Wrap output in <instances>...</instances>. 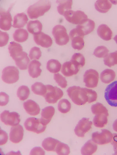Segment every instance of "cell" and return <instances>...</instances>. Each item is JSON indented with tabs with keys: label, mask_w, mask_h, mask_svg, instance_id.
<instances>
[{
	"label": "cell",
	"mask_w": 117,
	"mask_h": 155,
	"mask_svg": "<svg viewBox=\"0 0 117 155\" xmlns=\"http://www.w3.org/2000/svg\"><path fill=\"white\" fill-rule=\"evenodd\" d=\"M8 50L10 55L14 61L22 55L24 52L22 46L20 44L14 41L10 43L8 46Z\"/></svg>",
	"instance_id": "cell-22"
},
{
	"label": "cell",
	"mask_w": 117,
	"mask_h": 155,
	"mask_svg": "<svg viewBox=\"0 0 117 155\" xmlns=\"http://www.w3.org/2000/svg\"><path fill=\"white\" fill-rule=\"evenodd\" d=\"M69 36L72 41V47L74 49L81 50L84 48V35L79 29L77 28L72 29Z\"/></svg>",
	"instance_id": "cell-11"
},
{
	"label": "cell",
	"mask_w": 117,
	"mask_h": 155,
	"mask_svg": "<svg viewBox=\"0 0 117 155\" xmlns=\"http://www.w3.org/2000/svg\"><path fill=\"white\" fill-rule=\"evenodd\" d=\"M98 35L99 37L106 41L112 39V31L111 28L106 24H101L97 28Z\"/></svg>",
	"instance_id": "cell-21"
},
{
	"label": "cell",
	"mask_w": 117,
	"mask_h": 155,
	"mask_svg": "<svg viewBox=\"0 0 117 155\" xmlns=\"http://www.w3.org/2000/svg\"><path fill=\"white\" fill-rule=\"evenodd\" d=\"M70 61L79 68L84 67L85 64V58L80 53H75L74 54Z\"/></svg>",
	"instance_id": "cell-39"
},
{
	"label": "cell",
	"mask_w": 117,
	"mask_h": 155,
	"mask_svg": "<svg viewBox=\"0 0 117 155\" xmlns=\"http://www.w3.org/2000/svg\"><path fill=\"white\" fill-rule=\"evenodd\" d=\"M79 67L71 61L64 63L62 66L61 72L66 77H71L76 75L79 71Z\"/></svg>",
	"instance_id": "cell-17"
},
{
	"label": "cell",
	"mask_w": 117,
	"mask_h": 155,
	"mask_svg": "<svg viewBox=\"0 0 117 155\" xmlns=\"http://www.w3.org/2000/svg\"><path fill=\"white\" fill-rule=\"evenodd\" d=\"M56 43L60 46L65 45L70 41V36L67 34V29L61 25H56L52 30Z\"/></svg>",
	"instance_id": "cell-3"
},
{
	"label": "cell",
	"mask_w": 117,
	"mask_h": 155,
	"mask_svg": "<svg viewBox=\"0 0 117 155\" xmlns=\"http://www.w3.org/2000/svg\"><path fill=\"white\" fill-rule=\"evenodd\" d=\"M55 152L57 155H69L70 153V148L68 145L60 142L56 147Z\"/></svg>",
	"instance_id": "cell-41"
},
{
	"label": "cell",
	"mask_w": 117,
	"mask_h": 155,
	"mask_svg": "<svg viewBox=\"0 0 117 155\" xmlns=\"http://www.w3.org/2000/svg\"><path fill=\"white\" fill-rule=\"evenodd\" d=\"M0 28L2 30L8 31L12 26V18L9 11L2 9L0 11Z\"/></svg>",
	"instance_id": "cell-14"
},
{
	"label": "cell",
	"mask_w": 117,
	"mask_h": 155,
	"mask_svg": "<svg viewBox=\"0 0 117 155\" xmlns=\"http://www.w3.org/2000/svg\"><path fill=\"white\" fill-rule=\"evenodd\" d=\"M54 79L58 84L63 88H65L67 86V81L66 78L59 73L54 75Z\"/></svg>",
	"instance_id": "cell-43"
},
{
	"label": "cell",
	"mask_w": 117,
	"mask_h": 155,
	"mask_svg": "<svg viewBox=\"0 0 117 155\" xmlns=\"http://www.w3.org/2000/svg\"><path fill=\"white\" fill-rule=\"evenodd\" d=\"M1 121L6 125L14 126L20 123V116L17 112H10L9 111H3L1 114Z\"/></svg>",
	"instance_id": "cell-10"
},
{
	"label": "cell",
	"mask_w": 117,
	"mask_h": 155,
	"mask_svg": "<svg viewBox=\"0 0 117 155\" xmlns=\"http://www.w3.org/2000/svg\"><path fill=\"white\" fill-rule=\"evenodd\" d=\"M58 5L57 6V11L59 14L63 15L67 11L71 10L73 4V1L72 0L67 1H57Z\"/></svg>",
	"instance_id": "cell-32"
},
{
	"label": "cell",
	"mask_w": 117,
	"mask_h": 155,
	"mask_svg": "<svg viewBox=\"0 0 117 155\" xmlns=\"http://www.w3.org/2000/svg\"><path fill=\"white\" fill-rule=\"evenodd\" d=\"M95 27V22L91 19H88L83 24L77 25L76 28L79 29L85 36L92 32Z\"/></svg>",
	"instance_id": "cell-23"
},
{
	"label": "cell",
	"mask_w": 117,
	"mask_h": 155,
	"mask_svg": "<svg viewBox=\"0 0 117 155\" xmlns=\"http://www.w3.org/2000/svg\"><path fill=\"white\" fill-rule=\"evenodd\" d=\"M113 129L115 131L117 132V119H116L113 124Z\"/></svg>",
	"instance_id": "cell-51"
},
{
	"label": "cell",
	"mask_w": 117,
	"mask_h": 155,
	"mask_svg": "<svg viewBox=\"0 0 117 155\" xmlns=\"http://www.w3.org/2000/svg\"><path fill=\"white\" fill-rule=\"evenodd\" d=\"M51 4L49 1H39L29 6L27 9V14L31 19H37L43 16L45 13L49 11Z\"/></svg>",
	"instance_id": "cell-1"
},
{
	"label": "cell",
	"mask_w": 117,
	"mask_h": 155,
	"mask_svg": "<svg viewBox=\"0 0 117 155\" xmlns=\"http://www.w3.org/2000/svg\"><path fill=\"white\" fill-rule=\"evenodd\" d=\"M67 92L72 101L77 105H84L88 102L85 88L76 86L70 87L67 89Z\"/></svg>",
	"instance_id": "cell-2"
},
{
	"label": "cell",
	"mask_w": 117,
	"mask_h": 155,
	"mask_svg": "<svg viewBox=\"0 0 117 155\" xmlns=\"http://www.w3.org/2000/svg\"><path fill=\"white\" fill-rule=\"evenodd\" d=\"M16 65L20 70H26L29 64L30 60L27 53L24 52L23 54L15 60Z\"/></svg>",
	"instance_id": "cell-29"
},
{
	"label": "cell",
	"mask_w": 117,
	"mask_h": 155,
	"mask_svg": "<svg viewBox=\"0 0 117 155\" xmlns=\"http://www.w3.org/2000/svg\"><path fill=\"white\" fill-rule=\"evenodd\" d=\"M34 40L37 45L43 48H50L53 44V40L51 38L49 35L42 32L34 35Z\"/></svg>",
	"instance_id": "cell-16"
},
{
	"label": "cell",
	"mask_w": 117,
	"mask_h": 155,
	"mask_svg": "<svg viewBox=\"0 0 117 155\" xmlns=\"http://www.w3.org/2000/svg\"><path fill=\"white\" fill-rule=\"evenodd\" d=\"M112 7L110 1L99 0L95 3V8L96 11L101 13H106L109 11Z\"/></svg>",
	"instance_id": "cell-30"
},
{
	"label": "cell",
	"mask_w": 117,
	"mask_h": 155,
	"mask_svg": "<svg viewBox=\"0 0 117 155\" xmlns=\"http://www.w3.org/2000/svg\"><path fill=\"white\" fill-rule=\"evenodd\" d=\"M98 148L97 144L92 140H88L81 149V153L83 155H91L96 152Z\"/></svg>",
	"instance_id": "cell-24"
},
{
	"label": "cell",
	"mask_w": 117,
	"mask_h": 155,
	"mask_svg": "<svg viewBox=\"0 0 117 155\" xmlns=\"http://www.w3.org/2000/svg\"><path fill=\"white\" fill-rule=\"evenodd\" d=\"M91 111L94 115L99 114H104L109 115V112L107 108L101 103H97L93 105L91 108Z\"/></svg>",
	"instance_id": "cell-40"
},
{
	"label": "cell",
	"mask_w": 117,
	"mask_h": 155,
	"mask_svg": "<svg viewBox=\"0 0 117 155\" xmlns=\"http://www.w3.org/2000/svg\"><path fill=\"white\" fill-rule=\"evenodd\" d=\"M60 142L55 139L47 137L43 141L42 146L47 151L55 152L56 147Z\"/></svg>",
	"instance_id": "cell-31"
},
{
	"label": "cell",
	"mask_w": 117,
	"mask_h": 155,
	"mask_svg": "<svg viewBox=\"0 0 117 155\" xmlns=\"http://www.w3.org/2000/svg\"><path fill=\"white\" fill-rule=\"evenodd\" d=\"M41 66V64L38 61L34 60L30 62L28 67V72L31 78H37L41 75L42 72Z\"/></svg>",
	"instance_id": "cell-19"
},
{
	"label": "cell",
	"mask_w": 117,
	"mask_h": 155,
	"mask_svg": "<svg viewBox=\"0 0 117 155\" xmlns=\"http://www.w3.org/2000/svg\"><path fill=\"white\" fill-rule=\"evenodd\" d=\"M31 91L34 94L44 96L47 91L46 85L41 82H36L31 87Z\"/></svg>",
	"instance_id": "cell-34"
},
{
	"label": "cell",
	"mask_w": 117,
	"mask_h": 155,
	"mask_svg": "<svg viewBox=\"0 0 117 155\" xmlns=\"http://www.w3.org/2000/svg\"><path fill=\"white\" fill-rule=\"evenodd\" d=\"M42 27V23L38 20L29 21L27 25V29L28 32L34 35L41 33Z\"/></svg>",
	"instance_id": "cell-26"
},
{
	"label": "cell",
	"mask_w": 117,
	"mask_h": 155,
	"mask_svg": "<svg viewBox=\"0 0 117 155\" xmlns=\"http://www.w3.org/2000/svg\"><path fill=\"white\" fill-rule=\"evenodd\" d=\"M105 98L110 106L117 107V81H114L107 86Z\"/></svg>",
	"instance_id": "cell-9"
},
{
	"label": "cell",
	"mask_w": 117,
	"mask_h": 155,
	"mask_svg": "<svg viewBox=\"0 0 117 155\" xmlns=\"http://www.w3.org/2000/svg\"><path fill=\"white\" fill-rule=\"evenodd\" d=\"M63 16L68 22L74 25H81L88 19L87 15L81 11L70 10L67 11Z\"/></svg>",
	"instance_id": "cell-5"
},
{
	"label": "cell",
	"mask_w": 117,
	"mask_h": 155,
	"mask_svg": "<svg viewBox=\"0 0 117 155\" xmlns=\"http://www.w3.org/2000/svg\"><path fill=\"white\" fill-rule=\"evenodd\" d=\"M23 107L26 113L31 116H37L40 114L41 111L38 104L31 100H28L24 102Z\"/></svg>",
	"instance_id": "cell-18"
},
{
	"label": "cell",
	"mask_w": 117,
	"mask_h": 155,
	"mask_svg": "<svg viewBox=\"0 0 117 155\" xmlns=\"http://www.w3.org/2000/svg\"><path fill=\"white\" fill-rule=\"evenodd\" d=\"M9 35L7 32L0 31V47L5 46L9 41Z\"/></svg>",
	"instance_id": "cell-46"
},
{
	"label": "cell",
	"mask_w": 117,
	"mask_h": 155,
	"mask_svg": "<svg viewBox=\"0 0 117 155\" xmlns=\"http://www.w3.org/2000/svg\"><path fill=\"white\" fill-rule=\"evenodd\" d=\"M99 75L97 71L93 69L86 70L84 75V82L88 88H95L97 86Z\"/></svg>",
	"instance_id": "cell-12"
},
{
	"label": "cell",
	"mask_w": 117,
	"mask_h": 155,
	"mask_svg": "<svg viewBox=\"0 0 117 155\" xmlns=\"http://www.w3.org/2000/svg\"><path fill=\"white\" fill-rule=\"evenodd\" d=\"M105 65L111 67L117 64V51L109 54L104 59Z\"/></svg>",
	"instance_id": "cell-36"
},
{
	"label": "cell",
	"mask_w": 117,
	"mask_h": 155,
	"mask_svg": "<svg viewBox=\"0 0 117 155\" xmlns=\"http://www.w3.org/2000/svg\"><path fill=\"white\" fill-rule=\"evenodd\" d=\"M28 21V17L25 13L18 14L14 17L13 27L18 28H23L26 25Z\"/></svg>",
	"instance_id": "cell-25"
},
{
	"label": "cell",
	"mask_w": 117,
	"mask_h": 155,
	"mask_svg": "<svg viewBox=\"0 0 117 155\" xmlns=\"http://www.w3.org/2000/svg\"><path fill=\"white\" fill-rule=\"evenodd\" d=\"M114 40L115 41L116 43L117 44V35H116L115 36V37L114 38Z\"/></svg>",
	"instance_id": "cell-52"
},
{
	"label": "cell",
	"mask_w": 117,
	"mask_h": 155,
	"mask_svg": "<svg viewBox=\"0 0 117 155\" xmlns=\"http://www.w3.org/2000/svg\"><path fill=\"white\" fill-rule=\"evenodd\" d=\"M109 50L106 47L100 46L94 50L93 54L98 58H105L109 54Z\"/></svg>",
	"instance_id": "cell-42"
},
{
	"label": "cell",
	"mask_w": 117,
	"mask_h": 155,
	"mask_svg": "<svg viewBox=\"0 0 117 155\" xmlns=\"http://www.w3.org/2000/svg\"><path fill=\"white\" fill-rule=\"evenodd\" d=\"M71 109V104L68 100L62 99L59 102L58 109L62 114H67L70 112Z\"/></svg>",
	"instance_id": "cell-38"
},
{
	"label": "cell",
	"mask_w": 117,
	"mask_h": 155,
	"mask_svg": "<svg viewBox=\"0 0 117 155\" xmlns=\"http://www.w3.org/2000/svg\"><path fill=\"white\" fill-rule=\"evenodd\" d=\"M109 115L104 114H99L95 115L93 119V125L95 127L102 128L107 124Z\"/></svg>",
	"instance_id": "cell-27"
},
{
	"label": "cell",
	"mask_w": 117,
	"mask_h": 155,
	"mask_svg": "<svg viewBox=\"0 0 117 155\" xmlns=\"http://www.w3.org/2000/svg\"><path fill=\"white\" fill-rule=\"evenodd\" d=\"M1 140H0V145L2 146L6 144L8 140V135L5 131L1 130Z\"/></svg>",
	"instance_id": "cell-49"
},
{
	"label": "cell",
	"mask_w": 117,
	"mask_h": 155,
	"mask_svg": "<svg viewBox=\"0 0 117 155\" xmlns=\"http://www.w3.org/2000/svg\"><path fill=\"white\" fill-rule=\"evenodd\" d=\"M113 134L107 129H102L101 132L96 131L92 134V140L97 144L102 145L111 142Z\"/></svg>",
	"instance_id": "cell-8"
},
{
	"label": "cell",
	"mask_w": 117,
	"mask_h": 155,
	"mask_svg": "<svg viewBox=\"0 0 117 155\" xmlns=\"http://www.w3.org/2000/svg\"><path fill=\"white\" fill-rule=\"evenodd\" d=\"M2 79L5 83L12 84L17 82L19 79V71L17 67L9 66L2 71Z\"/></svg>",
	"instance_id": "cell-6"
},
{
	"label": "cell",
	"mask_w": 117,
	"mask_h": 155,
	"mask_svg": "<svg viewBox=\"0 0 117 155\" xmlns=\"http://www.w3.org/2000/svg\"><path fill=\"white\" fill-rule=\"evenodd\" d=\"M93 123L88 118L81 119L75 127V134L79 137H84L85 134L91 129Z\"/></svg>",
	"instance_id": "cell-13"
},
{
	"label": "cell",
	"mask_w": 117,
	"mask_h": 155,
	"mask_svg": "<svg viewBox=\"0 0 117 155\" xmlns=\"http://www.w3.org/2000/svg\"><path fill=\"white\" fill-rule=\"evenodd\" d=\"M115 72L112 69H105L100 74L101 80L104 84L110 83L115 80Z\"/></svg>",
	"instance_id": "cell-28"
},
{
	"label": "cell",
	"mask_w": 117,
	"mask_h": 155,
	"mask_svg": "<svg viewBox=\"0 0 117 155\" xmlns=\"http://www.w3.org/2000/svg\"><path fill=\"white\" fill-rule=\"evenodd\" d=\"M13 38L15 41L18 42H24L28 38V31L23 28L17 29L13 34Z\"/></svg>",
	"instance_id": "cell-33"
},
{
	"label": "cell",
	"mask_w": 117,
	"mask_h": 155,
	"mask_svg": "<svg viewBox=\"0 0 117 155\" xmlns=\"http://www.w3.org/2000/svg\"><path fill=\"white\" fill-rule=\"evenodd\" d=\"M112 144L113 147V150L114 151V154L117 155V134H113V138L112 140Z\"/></svg>",
	"instance_id": "cell-50"
},
{
	"label": "cell",
	"mask_w": 117,
	"mask_h": 155,
	"mask_svg": "<svg viewBox=\"0 0 117 155\" xmlns=\"http://www.w3.org/2000/svg\"><path fill=\"white\" fill-rule=\"evenodd\" d=\"M30 94L29 88L25 85H22L17 90V97L21 101H24L27 99L29 97Z\"/></svg>",
	"instance_id": "cell-37"
},
{
	"label": "cell",
	"mask_w": 117,
	"mask_h": 155,
	"mask_svg": "<svg viewBox=\"0 0 117 155\" xmlns=\"http://www.w3.org/2000/svg\"><path fill=\"white\" fill-rule=\"evenodd\" d=\"M62 67L61 64L57 60L51 59L48 61L47 69L51 73H56L60 72Z\"/></svg>",
	"instance_id": "cell-35"
},
{
	"label": "cell",
	"mask_w": 117,
	"mask_h": 155,
	"mask_svg": "<svg viewBox=\"0 0 117 155\" xmlns=\"http://www.w3.org/2000/svg\"><path fill=\"white\" fill-rule=\"evenodd\" d=\"M85 90L88 97V103H92L96 101L97 98V94L96 92L87 88H85Z\"/></svg>",
	"instance_id": "cell-45"
},
{
	"label": "cell",
	"mask_w": 117,
	"mask_h": 155,
	"mask_svg": "<svg viewBox=\"0 0 117 155\" xmlns=\"http://www.w3.org/2000/svg\"><path fill=\"white\" fill-rule=\"evenodd\" d=\"M47 91L44 97L47 102L50 104H54L63 96V92L61 89L52 85H46Z\"/></svg>",
	"instance_id": "cell-7"
},
{
	"label": "cell",
	"mask_w": 117,
	"mask_h": 155,
	"mask_svg": "<svg viewBox=\"0 0 117 155\" xmlns=\"http://www.w3.org/2000/svg\"><path fill=\"white\" fill-rule=\"evenodd\" d=\"M45 154V153L44 150L41 148L40 147H35L31 150L30 152V155H44Z\"/></svg>",
	"instance_id": "cell-48"
},
{
	"label": "cell",
	"mask_w": 117,
	"mask_h": 155,
	"mask_svg": "<svg viewBox=\"0 0 117 155\" xmlns=\"http://www.w3.org/2000/svg\"><path fill=\"white\" fill-rule=\"evenodd\" d=\"M41 56V51L40 48L34 47L30 50L29 57L31 60H39Z\"/></svg>",
	"instance_id": "cell-44"
},
{
	"label": "cell",
	"mask_w": 117,
	"mask_h": 155,
	"mask_svg": "<svg viewBox=\"0 0 117 155\" xmlns=\"http://www.w3.org/2000/svg\"><path fill=\"white\" fill-rule=\"evenodd\" d=\"M9 97L7 94L2 92L0 93V105L3 106H6L8 103Z\"/></svg>",
	"instance_id": "cell-47"
},
{
	"label": "cell",
	"mask_w": 117,
	"mask_h": 155,
	"mask_svg": "<svg viewBox=\"0 0 117 155\" xmlns=\"http://www.w3.org/2000/svg\"><path fill=\"white\" fill-rule=\"evenodd\" d=\"M55 110L52 106H49L43 109L41 113V122L44 125H47L50 122L55 114Z\"/></svg>",
	"instance_id": "cell-20"
},
{
	"label": "cell",
	"mask_w": 117,
	"mask_h": 155,
	"mask_svg": "<svg viewBox=\"0 0 117 155\" xmlns=\"http://www.w3.org/2000/svg\"><path fill=\"white\" fill-rule=\"evenodd\" d=\"M24 136V129L22 125L12 126L10 130V140L14 143H18L22 141Z\"/></svg>",
	"instance_id": "cell-15"
},
{
	"label": "cell",
	"mask_w": 117,
	"mask_h": 155,
	"mask_svg": "<svg viewBox=\"0 0 117 155\" xmlns=\"http://www.w3.org/2000/svg\"><path fill=\"white\" fill-rule=\"evenodd\" d=\"M24 125L26 130L37 134L44 132L47 127V125L42 123L41 119L34 117L26 119Z\"/></svg>",
	"instance_id": "cell-4"
}]
</instances>
